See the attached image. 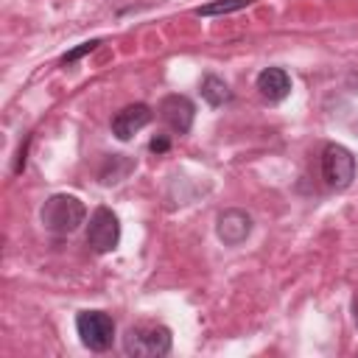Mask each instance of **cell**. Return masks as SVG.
<instances>
[{"instance_id": "5b68a950", "label": "cell", "mask_w": 358, "mask_h": 358, "mask_svg": "<svg viewBox=\"0 0 358 358\" xmlns=\"http://www.w3.org/2000/svg\"><path fill=\"white\" fill-rule=\"evenodd\" d=\"M120 243V221L109 207H98L90 215V227H87V246L98 255L112 252Z\"/></svg>"}, {"instance_id": "6da1fadb", "label": "cell", "mask_w": 358, "mask_h": 358, "mask_svg": "<svg viewBox=\"0 0 358 358\" xmlns=\"http://www.w3.org/2000/svg\"><path fill=\"white\" fill-rule=\"evenodd\" d=\"M42 227L53 235H70L76 232L84 218H87V207L78 196H70V193H53L45 204H42Z\"/></svg>"}, {"instance_id": "277c9868", "label": "cell", "mask_w": 358, "mask_h": 358, "mask_svg": "<svg viewBox=\"0 0 358 358\" xmlns=\"http://www.w3.org/2000/svg\"><path fill=\"white\" fill-rule=\"evenodd\" d=\"M322 179L333 190L350 187L352 179H355V157H352V151L338 145V143L324 145V151H322Z\"/></svg>"}, {"instance_id": "52a82bcc", "label": "cell", "mask_w": 358, "mask_h": 358, "mask_svg": "<svg viewBox=\"0 0 358 358\" xmlns=\"http://www.w3.org/2000/svg\"><path fill=\"white\" fill-rule=\"evenodd\" d=\"M159 117L165 120V126L176 134H187L196 117V106L187 95H165L159 103Z\"/></svg>"}, {"instance_id": "ba28073f", "label": "cell", "mask_w": 358, "mask_h": 358, "mask_svg": "<svg viewBox=\"0 0 358 358\" xmlns=\"http://www.w3.org/2000/svg\"><path fill=\"white\" fill-rule=\"evenodd\" d=\"M151 117H154V112H151L145 103H129V106H123L120 112H115V117H112V134L126 143V140H131L140 129H145V126L151 123Z\"/></svg>"}, {"instance_id": "4fadbf2b", "label": "cell", "mask_w": 358, "mask_h": 358, "mask_svg": "<svg viewBox=\"0 0 358 358\" xmlns=\"http://www.w3.org/2000/svg\"><path fill=\"white\" fill-rule=\"evenodd\" d=\"M168 145H171V143H168V137H165V134H159V137H154V140L148 143V148H151L154 154H162V151H168Z\"/></svg>"}, {"instance_id": "9c48e42d", "label": "cell", "mask_w": 358, "mask_h": 358, "mask_svg": "<svg viewBox=\"0 0 358 358\" xmlns=\"http://www.w3.org/2000/svg\"><path fill=\"white\" fill-rule=\"evenodd\" d=\"M257 90H260V95H263L266 101L280 103V101L288 98V92H291V76H288L282 67H266V70H260V76H257Z\"/></svg>"}, {"instance_id": "3957f363", "label": "cell", "mask_w": 358, "mask_h": 358, "mask_svg": "<svg viewBox=\"0 0 358 358\" xmlns=\"http://www.w3.org/2000/svg\"><path fill=\"white\" fill-rule=\"evenodd\" d=\"M76 333L87 350L103 352L115 341V322L103 310H81L76 316Z\"/></svg>"}, {"instance_id": "30bf717a", "label": "cell", "mask_w": 358, "mask_h": 358, "mask_svg": "<svg viewBox=\"0 0 358 358\" xmlns=\"http://www.w3.org/2000/svg\"><path fill=\"white\" fill-rule=\"evenodd\" d=\"M199 92H201V98H204L210 106H224V103L232 101L229 84H227L224 78H218V76H204L201 84H199Z\"/></svg>"}, {"instance_id": "7a4b0ae2", "label": "cell", "mask_w": 358, "mask_h": 358, "mask_svg": "<svg viewBox=\"0 0 358 358\" xmlns=\"http://www.w3.org/2000/svg\"><path fill=\"white\" fill-rule=\"evenodd\" d=\"M123 352L134 358H159L171 352V330L157 322L131 324L123 336Z\"/></svg>"}, {"instance_id": "5bb4252c", "label": "cell", "mask_w": 358, "mask_h": 358, "mask_svg": "<svg viewBox=\"0 0 358 358\" xmlns=\"http://www.w3.org/2000/svg\"><path fill=\"white\" fill-rule=\"evenodd\" d=\"M352 319H355V324H358V294L352 296Z\"/></svg>"}, {"instance_id": "7c38bea8", "label": "cell", "mask_w": 358, "mask_h": 358, "mask_svg": "<svg viewBox=\"0 0 358 358\" xmlns=\"http://www.w3.org/2000/svg\"><path fill=\"white\" fill-rule=\"evenodd\" d=\"M98 45H101V39H90V42H81L78 48H73L70 53H64V56H62V64H73V62H78L81 56L92 53V50H95Z\"/></svg>"}, {"instance_id": "8992f818", "label": "cell", "mask_w": 358, "mask_h": 358, "mask_svg": "<svg viewBox=\"0 0 358 358\" xmlns=\"http://www.w3.org/2000/svg\"><path fill=\"white\" fill-rule=\"evenodd\" d=\"M252 227H255L252 215L246 210H238V207L224 210L215 218V232H218L221 243H227V246H241L252 235Z\"/></svg>"}, {"instance_id": "8fae6325", "label": "cell", "mask_w": 358, "mask_h": 358, "mask_svg": "<svg viewBox=\"0 0 358 358\" xmlns=\"http://www.w3.org/2000/svg\"><path fill=\"white\" fill-rule=\"evenodd\" d=\"M252 6V0H213V3H204L196 8V17H221V14H232V11H241Z\"/></svg>"}]
</instances>
